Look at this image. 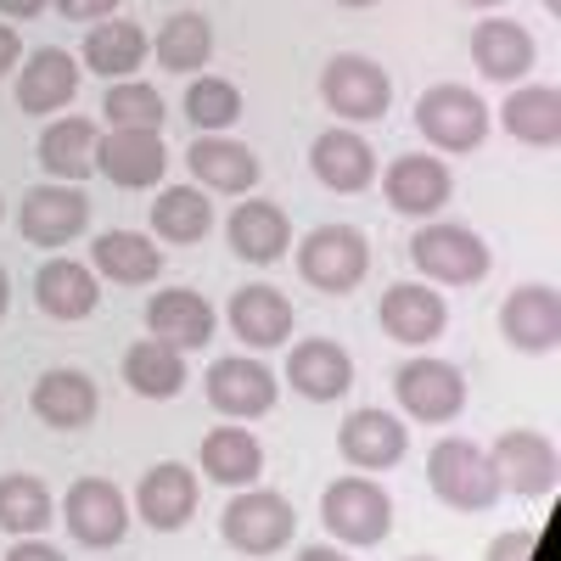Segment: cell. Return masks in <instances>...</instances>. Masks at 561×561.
<instances>
[{
  "label": "cell",
  "mask_w": 561,
  "mask_h": 561,
  "mask_svg": "<svg viewBox=\"0 0 561 561\" xmlns=\"http://www.w3.org/2000/svg\"><path fill=\"white\" fill-rule=\"evenodd\" d=\"M410 264L438 287H478L489 275V242L466 225H421L410 237Z\"/></svg>",
  "instance_id": "cell-1"
},
{
  "label": "cell",
  "mask_w": 561,
  "mask_h": 561,
  "mask_svg": "<svg viewBox=\"0 0 561 561\" xmlns=\"http://www.w3.org/2000/svg\"><path fill=\"white\" fill-rule=\"evenodd\" d=\"M219 534L230 539V550H242V556H275V550H287L298 539V511L287 505V494L248 483V494H237L225 505Z\"/></svg>",
  "instance_id": "cell-2"
},
{
  "label": "cell",
  "mask_w": 561,
  "mask_h": 561,
  "mask_svg": "<svg viewBox=\"0 0 561 561\" xmlns=\"http://www.w3.org/2000/svg\"><path fill=\"white\" fill-rule=\"evenodd\" d=\"M320 102L348 124H370L393 107V79L382 62H370L359 51H337L320 68Z\"/></svg>",
  "instance_id": "cell-3"
},
{
  "label": "cell",
  "mask_w": 561,
  "mask_h": 561,
  "mask_svg": "<svg viewBox=\"0 0 561 561\" xmlns=\"http://www.w3.org/2000/svg\"><path fill=\"white\" fill-rule=\"evenodd\" d=\"M370 270V242L354 225H314L298 242V275L314 293H354Z\"/></svg>",
  "instance_id": "cell-4"
},
{
  "label": "cell",
  "mask_w": 561,
  "mask_h": 561,
  "mask_svg": "<svg viewBox=\"0 0 561 561\" xmlns=\"http://www.w3.org/2000/svg\"><path fill=\"white\" fill-rule=\"evenodd\" d=\"M415 129L433 140L438 152H478L483 135H489V107L478 90L466 84H433L421 90L415 102Z\"/></svg>",
  "instance_id": "cell-5"
},
{
  "label": "cell",
  "mask_w": 561,
  "mask_h": 561,
  "mask_svg": "<svg viewBox=\"0 0 561 561\" xmlns=\"http://www.w3.org/2000/svg\"><path fill=\"white\" fill-rule=\"evenodd\" d=\"M320 523L337 545H382L393 528V500L370 483V478H337L320 494Z\"/></svg>",
  "instance_id": "cell-6"
},
{
  "label": "cell",
  "mask_w": 561,
  "mask_h": 561,
  "mask_svg": "<svg viewBox=\"0 0 561 561\" xmlns=\"http://www.w3.org/2000/svg\"><path fill=\"white\" fill-rule=\"evenodd\" d=\"M433 494L449 511H489L500 500V478L489 449H478L472 438H444L433 449Z\"/></svg>",
  "instance_id": "cell-7"
},
{
  "label": "cell",
  "mask_w": 561,
  "mask_h": 561,
  "mask_svg": "<svg viewBox=\"0 0 561 561\" xmlns=\"http://www.w3.org/2000/svg\"><path fill=\"white\" fill-rule=\"evenodd\" d=\"M494 460V478H500V494H517V500H545L561 478V460H556V444L534 427H511L494 438L489 449Z\"/></svg>",
  "instance_id": "cell-8"
},
{
  "label": "cell",
  "mask_w": 561,
  "mask_h": 561,
  "mask_svg": "<svg viewBox=\"0 0 561 561\" xmlns=\"http://www.w3.org/2000/svg\"><path fill=\"white\" fill-rule=\"evenodd\" d=\"M393 399L415 421L444 427V421H455L466 410V377H460V365H449V359H404L399 377H393Z\"/></svg>",
  "instance_id": "cell-9"
},
{
  "label": "cell",
  "mask_w": 561,
  "mask_h": 561,
  "mask_svg": "<svg viewBox=\"0 0 561 561\" xmlns=\"http://www.w3.org/2000/svg\"><path fill=\"white\" fill-rule=\"evenodd\" d=\"M90 225V197L79 185H34L18 203V230L34 248H68L73 237H84Z\"/></svg>",
  "instance_id": "cell-10"
},
{
  "label": "cell",
  "mask_w": 561,
  "mask_h": 561,
  "mask_svg": "<svg viewBox=\"0 0 561 561\" xmlns=\"http://www.w3.org/2000/svg\"><path fill=\"white\" fill-rule=\"evenodd\" d=\"M62 523L79 545L90 550H107L129 534V500L107 483V478H79L68 489V505H62Z\"/></svg>",
  "instance_id": "cell-11"
},
{
  "label": "cell",
  "mask_w": 561,
  "mask_h": 561,
  "mask_svg": "<svg viewBox=\"0 0 561 561\" xmlns=\"http://www.w3.org/2000/svg\"><path fill=\"white\" fill-rule=\"evenodd\" d=\"M208 404L225 415V421H259L275 410V377L264 359H248V354H230V359H214L208 370Z\"/></svg>",
  "instance_id": "cell-12"
},
{
  "label": "cell",
  "mask_w": 561,
  "mask_h": 561,
  "mask_svg": "<svg viewBox=\"0 0 561 561\" xmlns=\"http://www.w3.org/2000/svg\"><path fill=\"white\" fill-rule=\"evenodd\" d=\"M382 192H388L393 214L427 219V214H438V208L449 203L455 174H449V163H444V158H433V152H404V158H393V163H388Z\"/></svg>",
  "instance_id": "cell-13"
},
{
  "label": "cell",
  "mask_w": 561,
  "mask_h": 561,
  "mask_svg": "<svg viewBox=\"0 0 561 561\" xmlns=\"http://www.w3.org/2000/svg\"><path fill=\"white\" fill-rule=\"evenodd\" d=\"M377 314H382V332L393 343H404V348L438 343L444 325H449V304L427 287V280H399V287H388Z\"/></svg>",
  "instance_id": "cell-14"
},
{
  "label": "cell",
  "mask_w": 561,
  "mask_h": 561,
  "mask_svg": "<svg viewBox=\"0 0 561 561\" xmlns=\"http://www.w3.org/2000/svg\"><path fill=\"white\" fill-rule=\"evenodd\" d=\"M500 337L517 354H550L561 343V293L556 287H517L500 304Z\"/></svg>",
  "instance_id": "cell-15"
},
{
  "label": "cell",
  "mask_w": 561,
  "mask_h": 561,
  "mask_svg": "<svg viewBox=\"0 0 561 561\" xmlns=\"http://www.w3.org/2000/svg\"><path fill=\"white\" fill-rule=\"evenodd\" d=\"M135 517L147 528H158V534L185 528L197 517V472H192V466H180V460L152 466V472L135 483Z\"/></svg>",
  "instance_id": "cell-16"
},
{
  "label": "cell",
  "mask_w": 561,
  "mask_h": 561,
  "mask_svg": "<svg viewBox=\"0 0 561 561\" xmlns=\"http://www.w3.org/2000/svg\"><path fill=\"white\" fill-rule=\"evenodd\" d=\"M96 169L124 185V192H140V185H158L169 169V147L158 129H113L96 140Z\"/></svg>",
  "instance_id": "cell-17"
},
{
  "label": "cell",
  "mask_w": 561,
  "mask_h": 561,
  "mask_svg": "<svg viewBox=\"0 0 561 561\" xmlns=\"http://www.w3.org/2000/svg\"><path fill=\"white\" fill-rule=\"evenodd\" d=\"M472 62H478L483 79H494V84H517V79L534 73L539 45H534V34H528L517 18H483V23L472 28Z\"/></svg>",
  "instance_id": "cell-18"
},
{
  "label": "cell",
  "mask_w": 561,
  "mask_h": 561,
  "mask_svg": "<svg viewBox=\"0 0 561 561\" xmlns=\"http://www.w3.org/2000/svg\"><path fill=\"white\" fill-rule=\"evenodd\" d=\"M287 382H293V393H304V399L332 404V399H343V393L354 388V359H348V348L332 343V337H304V343H293Z\"/></svg>",
  "instance_id": "cell-19"
},
{
  "label": "cell",
  "mask_w": 561,
  "mask_h": 561,
  "mask_svg": "<svg viewBox=\"0 0 561 561\" xmlns=\"http://www.w3.org/2000/svg\"><path fill=\"white\" fill-rule=\"evenodd\" d=\"M214 304L192 287H163L152 304H147V337L169 343V348H203L214 337Z\"/></svg>",
  "instance_id": "cell-20"
},
{
  "label": "cell",
  "mask_w": 561,
  "mask_h": 561,
  "mask_svg": "<svg viewBox=\"0 0 561 561\" xmlns=\"http://www.w3.org/2000/svg\"><path fill=\"white\" fill-rule=\"evenodd\" d=\"M28 404H34V415L45 421V427L79 433V427H90V421H96L102 393H96V382H90L84 370H68V365H62V370H45V377L34 382Z\"/></svg>",
  "instance_id": "cell-21"
},
{
  "label": "cell",
  "mask_w": 561,
  "mask_h": 561,
  "mask_svg": "<svg viewBox=\"0 0 561 561\" xmlns=\"http://www.w3.org/2000/svg\"><path fill=\"white\" fill-rule=\"evenodd\" d=\"M309 169H314L320 185L354 197V192H365V185L377 180V152H370V140L354 135V129H325V135H314V147H309Z\"/></svg>",
  "instance_id": "cell-22"
},
{
  "label": "cell",
  "mask_w": 561,
  "mask_h": 561,
  "mask_svg": "<svg viewBox=\"0 0 561 561\" xmlns=\"http://www.w3.org/2000/svg\"><path fill=\"white\" fill-rule=\"evenodd\" d=\"M293 298L280 287H264V280H253V287H242L237 298H230V332H237L248 348H280L293 337Z\"/></svg>",
  "instance_id": "cell-23"
},
{
  "label": "cell",
  "mask_w": 561,
  "mask_h": 561,
  "mask_svg": "<svg viewBox=\"0 0 561 561\" xmlns=\"http://www.w3.org/2000/svg\"><path fill=\"white\" fill-rule=\"evenodd\" d=\"M225 237H230V253H237V259H248V264H275L280 253L293 248V219L280 214L275 203H264V197H248V203L230 208Z\"/></svg>",
  "instance_id": "cell-24"
},
{
  "label": "cell",
  "mask_w": 561,
  "mask_h": 561,
  "mask_svg": "<svg viewBox=\"0 0 561 561\" xmlns=\"http://www.w3.org/2000/svg\"><path fill=\"white\" fill-rule=\"evenodd\" d=\"M79 96V62L68 51H57V45H45V51H34L18 73V107L34 113V118H51L62 113L68 102Z\"/></svg>",
  "instance_id": "cell-25"
},
{
  "label": "cell",
  "mask_w": 561,
  "mask_h": 561,
  "mask_svg": "<svg viewBox=\"0 0 561 561\" xmlns=\"http://www.w3.org/2000/svg\"><path fill=\"white\" fill-rule=\"evenodd\" d=\"M410 449V433L404 421L388 415V410H354L343 421V455L359 466V472H393Z\"/></svg>",
  "instance_id": "cell-26"
},
{
  "label": "cell",
  "mask_w": 561,
  "mask_h": 561,
  "mask_svg": "<svg viewBox=\"0 0 561 561\" xmlns=\"http://www.w3.org/2000/svg\"><path fill=\"white\" fill-rule=\"evenodd\" d=\"M185 169H192V180H203L208 192H230V197H242L259 185V158L230 135H197L192 152H185Z\"/></svg>",
  "instance_id": "cell-27"
},
{
  "label": "cell",
  "mask_w": 561,
  "mask_h": 561,
  "mask_svg": "<svg viewBox=\"0 0 561 561\" xmlns=\"http://www.w3.org/2000/svg\"><path fill=\"white\" fill-rule=\"evenodd\" d=\"M96 298H102V280L90 264H73V259H45L39 275H34V304L51 314V320H84L96 314Z\"/></svg>",
  "instance_id": "cell-28"
},
{
  "label": "cell",
  "mask_w": 561,
  "mask_h": 561,
  "mask_svg": "<svg viewBox=\"0 0 561 561\" xmlns=\"http://www.w3.org/2000/svg\"><path fill=\"white\" fill-rule=\"evenodd\" d=\"M147 51H152L147 28L129 23V18H102V23H90V34H84V68L102 73L107 84L129 79L140 62H147Z\"/></svg>",
  "instance_id": "cell-29"
},
{
  "label": "cell",
  "mask_w": 561,
  "mask_h": 561,
  "mask_svg": "<svg viewBox=\"0 0 561 561\" xmlns=\"http://www.w3.org/2000/svg\"><path fill=\"white\" fill-rule=\"evenodd\" d=\"M203 472L225 489H248L264 472V444L242 427V421H225V427H214L203 438Z\"/></svg>",
  "instance_id": "cell-30"
},
{
  "label": "cell",
  "mask_w": 561,
  "mask_h": 561,
  "mask_svg": "<svg viewBox=\"0 0 561 561\" xmlns=\"http://www.w3.org/2000/svg\"><path fill=\"white\" fill-rule=\"evenodd\" d=\"M90 270L118 280V287H147L163 270V253H158L152 237H140V230H107V237L90 242Z\"/></svg>",
  "instance_id": "cell-31"
},
{
  "label": "cell",
  "mask_w": 561,
  "mask_h": 561,
  "mask_svg": "<svg viewBox=\"0 0 561 561\" xmlns=\"http://www.w3.org/2000/svg\"><path fill=\"white\" fill-rule=\"evenodd\" d=\"M96 124L90 118H51L45 124V135H39V169L51 174V180H62V185H73V180H84L90 169H96Z\"/></svg>",
  "instance_id": "cell-32"
},
{
  "label": "cell",
  "mask_w": 561,
  "mask_h": 561,
  "mask_svg": "<svg viewBox=\"0 0 561 561\" xmlns=\"http://www.w3.org/2000/svg\"><path fill=\"white\" fill-rule=\"evenodd\" d=\"M500 124L517 140H528V147H556V140H561V90L556 84L511 90L505 107H500Z\"/></svg>",
  "instance_id": "cell-33"
},
{
  "label": "cell",
  "mask_w": 561,
  "mask_h": 561,
  "mask_svg": "<svg viewBox=\"0 0 561 561\" xmlns=\"http://www.w3.org/2000/svg\"><path fill=\"white\" fill-rule=\"evenodd\" d=\"M124 382L140 399H174L185 388V354L158 343V337H140L124 348Z\"/></svg>",
  "instance_id": "cell-34"
},
{
  "label": "cell",
  "mask_w": 561,
  "mask_h": 561,
  "mask_svg": "<svg viewBox=\"0 0 561 561\" xmlns=\"http://www.w3.org/2000/svg\"><path fill=\"white\" fill-rule=\"evenodd\" d=\"M152 225H158V242H174V248H192L214 230V203L203 185H169L152 203Z\"/></svg>",
  "instance_id": "cell-35"
},
{
  "label": "cell",
  "mask_w": 561,
  "mask_h": 561,
  "mask_svg": "<svg viewBox=\"0 0 561 561\" xmlns=\"http://www.w3.org/2000/svg\"><path fill=\"white\" fill-rule=\"evenodd\" d=\"M51 517H57V500L34 472H7L0 478V528L7 534L34 539V534L51 528Z\"/></svg>",
  "instance_id": "cell-36"
},
{
  "label": "cell",
  "mask_w": 561,
  "mask_h": 561,
  "mask_svg": "<svg viewBox=\"0 0 561 561\" xmlns=\"http://www.w3.org/2000/svg\"><path fill=\"white\" fill-rule=\"evenodd\" d=\"M152 51H158V68H169V73H197L214 57V23L203 12H174L158 28Z\"/></svg>",
  "instance_id": "cell-37"
},
{
  "label": "cell",
  "mask_w": 561,
  "mask_h": 561,
  "mask_svg": "<svg viewBox=\"0 0 561 561\" xmlns=\"http://www.w3.org/2000/svg\"><path fill=\"white\" fill-rule=\"evenodd\" d=\"M185 118H192L203 135H219V129H230L242 118V90L230 79H219V73H203V79H192V90H185Z\"/></svg>",
  "instance_id": "cell-38"
},
{
  "label": "cell",
  "mask_w": 561,
  "mask_h": 561,
  "mask_svg": "<svg viewBox=\"0 0 561 561\" xmlns=\"http://www.w3.org/2000/svg\"><path fill=\"white\" fill-rule=\"evenodd\" d=\"M107 118H113V129H163V90L158 84H147V79H113V90H107Z\"/></svg>",
  "instance_id": "cell-39"
},
{
  "label": "cell",
  "mask_w": 561,
  "mask_h": 561,
  "mask_svg": "<svg viewBox=\"0 0 561 561\" xmlns=\"http://www.w3.org/2000/svg\"><path fill=\"white\" fill-rule=\"evenodd\" d=\"M534 539H539L534 528H511V534H494L483 561H528V556H534Z\"/></svg>",
  "instance_id": "cell-40"
},
{
  "label": "cell",
  "mask_w": 561,
  "mask_h": 561,
  "mask_svg": "<svg viewBox=\"0 0 561 561\" xmlns=\"http://www.w3.org/2000/svg\"><path fill=\"white\" fill-rule=\"evenodd\" d=\"M51 7L68 18V23H102L118 12V0H51Z\"/></svg>",
  "instance_id": "cell-41"
},
{
  "label": "cell",
  "mask_w": 561,
  "mask_h": 561,
  "mask_svg": "<svg viewBox=\"0 0 561 561\" xmlns=\"http://www.w3.org/2000/svg\"><path fill=\"white\" fill-rule=\"evenodd\" d=\"M7 561H68V556L57 545H45V539H23V545L7 550Z\"/></svg>",
  "instance_id": "cell-42"
},
{
  "label": "cell",
  "mask_w": 561,
  "mask_h": 561,
  "mask_svg": "<svg viewBox=\"0 0 561 561\" xmlns=\"http://www.w3.org/2000/svg\"><path fill=\"white\" fill-rule=\"evenodd\" d=\"M18 57H23V39H18V28H12L7 18H0V79L18 68Z\"/></svg>",
  "instance_id": "cell-43"
},
{
  "label": "cell",
  "mask_w": 561,
  "mask_h": 561,
  "mask_svg": "<svg viewBox=\"0 0 561 561\" xmlns=\"http://www.w3.org/2000/svg\"><path fill=\"white\" fill-rule=\"evenodd\" d=\"M45 7H51V0H0V18H7V23H28V18H39Z\"/></svg>",
  "instance_id": "cell-44"
},
{
  "label": "cell",
  "mask_w": 561,
  "mask_h": 561,
  "mask_svg": "<svg viewBox=\"0 0 561 561\" xmlns=\"http://www.w3.org/2000/svg\"><path fill=\"white\" fill-rule=\"evenodd\" d=\"M298 561H348V556H343V550H332V545H309Z\"/></svg>",
  "instance_id": "cell-45"
},
{
  "label": "cell",
  "mask_w": 561,
  "mask_h": 561,
  "mask_svg": "<svg viewBox=\"0 0 561 561\" xmlns=\"http://www.w3.org/2000/svg\"><path fill=\"white\" fill-rule=\"evenodd\" d=\"M7 304H12V280H7V264H0V314H7Z\"/></svg>",
  "instance_id": "cell-46"
},
{
  "label": "cell",
  "mask_w": 561,
  "mask_h": 561,
  "mask_svg": "<svg viewBox=\"0 0 561 561\" xmlns=\"http://www.w3.org/2000/svg\"><path fill=\"white\" fill-rule=\"evenodd\" d=\"M545 12H550V18H561V0H545Z\"/></svg>",
  "instance_id": "cell-47"
},
{
  "label": "cell",
  "mask_w": 561,
  "mask_h": 561,
  "mask_svg": "<svg viewBox=\"0 0 561 561\" xmlns=\"http://www.w3.org/2000/svg\"><path fill=\"white\" fill-rule=\"evenodd\" d=\"M466 7H500V0H466Z\"/></svg>",
  "instance_id": "cell-48"
},
{
  "label": "cell",
  "mask_w": 561,
  "mask_h": 561,
  "mask_svg": "<svg viewBox=\"0 0 561 561\" xmlns=\"http://www.w3.org/2000/svg\"><path fill=\"white\" fill-rule=\"evenodd\" d=\"M337 7H370V0H337Z\"/></svg>",
  "instance_id": "cell-49"
},
{
  "label": "cell",
  "mask_w": 561,
  "mask_h": 561,
  "mask_svg": "<svg viewBox=\"0 0 561 561\" xmlns=\"http://www.w3.org/2000/svg\"><path fill=\"white\" fill-rule=\"evenodd\" d=\"M410 561H433V556H410Z\"/></svg>",
  "instance_id": "cell-50"
},
{
  "label": "cell",
  "mask_w": 561,
  "mask_h": 561,
  "mask_svg": "<svg viewBox=\"0 0 561 561\" xmlns=\"http://www.w3.org/2000/svg\"><path fill=\"white\" fill-rule=\"evenodd\" d=\"M0 219H7V203H0Z\"/></svg>",
  "instance_id": "cell-51"
}]
</instances>
